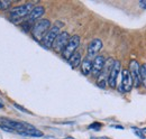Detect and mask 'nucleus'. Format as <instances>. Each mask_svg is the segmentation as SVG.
I'll return each instance as SVG.
<instances>
[{
    "label": "nucleus",
    "mask_w": 146,
    "mask_h": 139,
    "mask_svg": "<svg viewBox=\"0 0 146 139\" xmlns=\"http://www.w3.org/2000/svg\"><path fill=\"white\" fill-rule=\"evenodd\" d=\"M33 8H34V3H32V2L17 6V7H15V8H13L10 10L9 18H10V20L14 24H18L20 21L23 23L24 21V18H27V16L33 10Z\"/></svg>",
    "instance_id": "1"
},
{
    "label": "nucleus",
    "mask_w": 146,
    "mask_h": 139,
    "mask_svg": "<svg viewBox=\"0 0 146 139\" xmlns=\"http://www.w3.org/2000/svg\"><path fill=\"white\" fill-rule=\"evenodd\" d=\"M50 28H51V21L48 19H39L33 25L32 35L37 42H42L44 36L50 30Z\"/></svg>",
    "instance_id": "2"
},
{
    "label": "nucleus",
    "mask_w": 146,
    "mask_h": 139,
    "mask_svg": "<svg viewBox=\"0 0 146 139\" xmlns=\"http://www.w3.org/2000/svg\"><path fill=\"white\" fill-rule=\"evenodd\" d=\"M115 63V60L113 58H107L106 62H105V66L101 71V73L99 74V76L97 77V84L98 87H101V89H105L106 85L108 84V76L110 74V71L112 69V65Z\"/></svg>",
    "instance_id": "3"
},
{
    "label": "nucleus",
    "mask_w": 146,
    "mask_h": 139,
    "mask_svg": "<svg viewBox=\"0 0 146 139\" xmlns=\"http://www.w3.org/2000/svg\"><path fill=\"white\" fill-rule=\"evenodd\" d=\"M79 46H80V36H78V35H73V36H71L69 43L66 44L65 48H64L63 52H62L63 58L69 60L73 54L76 52V50L79 48Z\"/></svg>",
    "instance_id": "4"
},
{
    "label": "nucleus",
    "mask_w": 146,
    "mask_h": 139,
    "mask_svg": "<svg viewBox=\"0 0 146 139\" xmlns=\"http://www.w3.org/2000/svg\"><path fill=\"white\" fill-rule=\"evenodd\" d=\"M139 69H141V65L138 64V62L136 60H131L130 63H129V70L128 71H129L130 76L133 79V87H139L142 85Z\"/></svg>",
    "instance_id": "5"
},
{
    "label": "nucleus",
    "mask_w": 146,
    "mask_h": 139,
    "mask_svg": "<svg viewBox=\"0 0 146 139\" xmlns=\"http://www.w3.org/2000/svg\"><path fill=\"white\" fill-rule=\"evenodd\" d=\"M60 33H61V30H60L58 26H52L50 28V30L47 32V34L44 36L43 40L40 42L42 45L45 48H52V45H53L54 40L56 39V37L60 35Z\"/></svg>",
    "instance_id": "6"
},
{
    "label": "nucleus",
    "mask_w": 146,
    "mask_h": 139,
    "mask_svg": "<svg viewBox=\"0 0 146 139\" xmlns=\"http://www.w3.org/2000/svg\"><path fill=\"white\" fill-rule=\"evenodd\" d=\"M70 40V35L68 32H61L60 35L56 37V39L54 40L53 45H52V48L54 50L56 53H61L63 52V50L65 48L66 44L69 43Z\"/></svg>",
    "instance_id": "7"
},
{
    "label": "nucleus",
    "mask_w": 146,
    "mask_h": 139,
    "mask_svg": "<svg viewBox=\"0 0 146 139\" xmlns=\"http://www.w3.org/2000/svg\"><path fill=\"white\" fill-rule=\"evenodd\" d=\"M120 73H121V64L119 61H115L112 69L110 71L109 76H108V85L111 89H115L117 87V79Z\"/></svg>",
    "instance_id": "8"
},
{
    "label": "nucleus",
    "mask_w": 146,
    "mask_h": 139,
    "mask_svg": "<svg viewBox=\"0 0 146 139\" xmlns=\"http://www.w3.org/2000/svg\"><path fill=\"white\" fill-rule=\"evenodd\" d=\"M102 46H104V44H102L101 39H99V38H94V39H92L91 42L89 43V45H88L87 57L93 61V58L97 56L98 53L100 52V50L102 48Z\"/></svg>",
    "instance_id": "9"
},
{
    "label": "nucleus",
    "mask_w": 146,
    "mask_h": 139,
    "mask_svg": "<svg viewBox=\"0 0 146 139\" xmlns=\"http://www.w3.org/2000/svg\"><path fill=\"white\" fill-rule=\"evenodd\" d=\"M133 89V79L130 76L129 71L124 69L121 71V83L119 87L120 92H129Z\"/></svg>",
    "instance_id": "10"
},
{
    "label": "nucleus",
    "mask_w": 146,
    "mask_h": 139,
    "mask_svg": "<svg viewBox=\"0 0 146 139\" xmlns=\"http://www.w3.org/2000/svg\"><path fill=\"white\" fill-rule=\"evenodd\" d=\"M44 14H45V8L43 6H35L33 8V10L31 11V14L25 19V21L31 24V25H33L35 21H38L40 18L43 17Z\"/></svg>",
    "instance_id": "11"
},
{
    "label": "nucleus",
    "mask_w": 146,
    "mask_h": 139,
    "mask_svg": "<svg viewBox=\"0 0 146 139\" xmlns=\"http://www.w3.org/2000/svg\"><path fill=\"white\" fill-rule=\"evenodd\" d=\"M105 62H106V58L102 56V55H97L93 61H92V71L91 74L93 76L98 77L99 74L101 73V71L105 66Z\"/></svg>",
    "instance_id": "12"
},
{
    "label": "nucleus",
    "mask_w": 146,
    "mask_h": 139,
    "mask_svg": "<svg viewBox=\"0 0 146 139\" xmlns=\"http://www.w3.org/2000/svg\"><path fill=\"white\" fill-rule=\"evenodd\" d=\"M17 134L20 135V136H23V137H43V136H44V134H43L40 130L34 128L32 124H31L29 127L23 129V130L17 131Z\"/></svg>",
    "instance_id": "13"
},
{
    "label": "nucleus",
    "mask_w": 146,
    "mask_h": 139,
    "mask_svg": "<svg viewBox=\"0 0 146 139\" xmlns=\"http://www.w3.org/2000/svg\"><path fill=\"white\" fill-rule=\"evenodd\" d=\"M81 72L83 75H89L92 71V60L86 57L82 62H81Z\"/></svg>",
    "instance_id": "14"
},
{
    "label": "nucleus",
    "mask_w": 146,
    "mask_h": 139,
    "mask_svg": "<svg viewBox=\"0 0 146 139\" xmlns=\"http://www.w3.org/2000/svg\"><path fill=\"white\" fill-rule=\"evenodd\" d=\"M68 62H69V64H70V66H71L72 69H76L78 66L81 65V62H82L81 54H80L79 52H75L72 56L68 60Z\"/></svg>",
    "instance_id": "15"
},
{
    "label": "nucleus",
    "mask_w": 146,
    "mask_h": 139,
    "mask_svg": "<svg viewBox=\"0 0 146 139\" xmlns=\"http://www.w3.org/2000/svg\"><path fill=\"white\" fill-rule=\"evenodd\" d=\"M139 74H141V82H142V84L146 87V63L141 65Z\"/></svg>",
    "instance_id": "16"
},
{
    "label": "nucleus",
    "mask_w": 146,
    "mask_h": 139,
    "mask_svg": "<svg viewBox=\"0 0 146 139\" xmlns=\"http://www.w3.org/2000/svg\"><path fill=\"white\" fill-rule=\"evenodd\" d=\"M11 6V0H0V10H7Z\"/></svg>",
    "instance_id": "17"
},
{
    "label": "nucleus",
    "mask_w": 146,
    "mask_h": 139,
    "mask_svg": "<svg viewBox=\"0 0 146 139\" xmlns=\"http://www.w3.org/2000/svg\"><path fill=\"white\" fill-rule=\"evenodd\" d=\"M131 129L134 130V132H135V135H136L137 137H139V138H142V139H145V136H144L142 129H138L137 127H131Z\"/></svg>",
    "instance_id": "18"
},
{
    "label": "nucleus",
    "mask_w": 146,
    "mask_h": 139,
    "mask_svg": "<svg viewBox=\"0 0 146 139\" xmlns=\"http://www.w3.org/2000/svg\"><path fill=\"white\" fill-rule=\"evenodd\" d=\"M101 127H102V124H101L100 122H93V123H91L88 128H89V129H94V130H100Z\"/></svg>",
    "instance_id": "19"
},
{
    "label": "nucleus",
    "mask_w": 146,
    "mask_h": 139,
    "mask_svg": "<svg viewBox=\"0 0 146 139\" xmlns=\"http://www.w3.org/2000/svg\"><path fill=\"white\" fill-rule=\"evenodd\" d=\"M14 107H15V108H17V109H18V110H19V111H23V112H25V113H28V115H32V113H31V112H29V111H28L27 109H25L24 107H21V105H19V104L14 103Z\"/></svg>",
    "instance_id": "20"
},
{
    "label": "nucleus",
    "mask_w": 146,
    "mask_h": 139,
    "mask_svg": "<svg viewBox=\"0 0 146 139\" xmlns=\"http://www.w3.org/2000/svg\"><path fill=\"white\" fill-rule=\"evenodd\" d=\"M139 7L142 9H146V0H141L139 1Z\"/></svg>",
    "instance_id": "21"
},
{
    "label": "nucleus",
    "mask_w": 146,
    "mask_h": 139,
    "mask_svg": "<svg viewBox=\"0 0 146 139\" xmlns=\"http://www.w3.org/2000/svg\"><path fill=\"white\" fill-rule=\"evenodd\" d=\"M111 127H112V128H116V129H120V130H124V127H123V126H118V124H116V126H115V124H113V126H111Z\"/></svg>",
    "instance_id": "22"
},
{
    "label": "nucleus",
    "mask_w": 146,
    "mask_h": 139,
    "mask_svg": "<svg viewBox=\"0 0 146 139\" xmlns=\"http://www.w3.org/2000/svg\"><path fill=\"white\" fill-rule=\"evenodd\" d=\"M142 131H143V132H146V128H143V129H142Z\"/></svg>",
    "instance_id": "23"
},
{
    "label": "nucleus",
    "mask_w": 146,
    "mask_h": 139,
    "mask_svg": "<svg viewBox=\"0 0 146 139\" xmlns=\"http://www.w3.org/2000/svg\"><path fill=\"white\" fill-rule=\"evenodd\" d=\"M65 139H73L72 137H68V138H65Z\"/></svg>",
    "instance_id": "24"
},
{
    "label": "nucleus",
    "mask_w": 146,
    "mask_h": 139,
    "mask_svg": "<svg viewBox=\"0 0 146 139\" xmlns=\"http://www.w3.org/2000/svg\"><path fill=\"white\" fill-rule=\"evenodd\" d=\"M2 107H3V105H2V104L0 103V108H2Z\"/></svg>",
    "instance_id": "25"
}]
</instances>
